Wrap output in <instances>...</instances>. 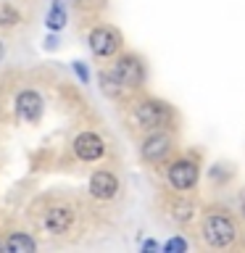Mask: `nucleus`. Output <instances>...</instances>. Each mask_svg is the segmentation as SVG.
<instances>
[{
  "label": "nucleus",
  "instance_id": "obj_1",
  "mask_svg": "<svg viewBox=\"0 0 245 253\" xmlns=\"http://www.w3.org/2000/svg\"><path fill=\"white\" fill-rule=\"evenodd\" d=\"M201 237L203 243L213 251H221V248H229L237 237V227H235V219L224 211H208L201 221Z\"/></svg>",
  "mask_w": 245,
  "mask_h": 253
},
{
  "label": "nucleus",
  "instance_id": "obj_17",
  "mask_svg": "<svg viewBox=\"0 0 245 253\" xmlns=\"http://www.w3.org/2000/svg\"><path fill=\"white\" fill-rule=\"evenodd\" d=\"M71 69L77 71L79 82H82V84H90V71H87V66H84V61H74V63H71Z\"/></svg>",
  "mask_w": 245,
  "mask_h": 253
},
{
  "label": "nucleus",
  "instance_id": "obj_15",
  "mask_svg": "<svg viewBox=\"0 0 245 253\" xmlns=\"http://www.w3.org/2000/svg\"><path fill=\"white\" fill-rule=\"evenodd\" d=\"M19 21H21V16L11 3H0V27H16Z\"/></svg>",
  "mask_w": 245,
  "mask_h": 253
},
{
  "label": "nucleus",
  "instance_id": "obj_14",
  "mask_svg": "<svg viewBox=\"0 0 245 253\" xmlns=\"http://www.w3.org/2000/svg\"><path fill=\"white\" fill-rule=\"evenodd\" d=\"M45 24H47V29H50V32H61L63 27H66V8H63L61 0H53Z\"/></svg>",
  "mask_w": 245,
  "mask_h": 253
},
{
  "label": "nucleus",
  "instance_id": "obj_19",
  "mask_svg": "<svg viewBox=\"0 0 245 253\" xmlns=\"http://www.w3.org/2000/svg\"><path fill=\"white\" fill-rule=\"evenodd\" d=\"M45 47H58V40H55L53 35H47V40H45Z\"/></svg>",
  "mask_w": 245,
  "mask_h": 253
},
{
  "label": "nucleus",
  "instance_id": "obj_3",
  "mask_svg": "<svg viewBox=\"0 0 245 253\" xmlns=\"http://www.w3.org/2000/svg\"><path fill=\"white\" fill-rule=\"evenodd\" d=\"M174 148H177V140H174V134L166 126L150 129V132H145V137L140 142V158L148 166H161L171 158Z\"/></svg>",
  "mask_w": 245,
  "mask_h": 253
},
{
  "label": "nucleus",
  "instance_id": "obj_13",
  "mask_svg": "<svg viewBox=\"0 0 245 253\" xmlns=\"http://www.w3.org/2000/svg\"><path fill=\"white\" fill-rule=\"evenodd\" d=\"M5 248L8 251H16V253H32L37 248L35 237H29L27 232H13L5 237Z\"/></svg>",
  "mask_w": 245,
  "mask_h": 253
},
{
  "label": "nucleus",
  "instance_id": "obj_6",
  "mask_svg": "<svg viewBox=\"0 0 245 253\" xmlns=\"http://www.w3.org/2000/svg\"><path fill=\"white\" fill-rule=\"evenodd\" d=\"M114 71H116L119 82L124 84V90H140V87L145 84V63H142V58L134 53L116 55Z\"/></svg>",
  "mask_w": 245,
  "mask_h": 253
},
{
  "label": "nucleus",
  "instance_id": "obj_2",
  "mask_svg": "<svg viewBox=\"0 0 245 253\" xmlns=\"http://www.w3.org/2000/svg\"><path fill=\"white\" fill-rule=\"evenodd\" d=\"M171 122V108L169 103L158 100V98H142L132 106V124L142 132L150 129H161Z\"/></svg>",
  "mask_w": 245,
  "mask_h": 253
},
{
  "label": "nucleus",
  "instance_id": "obj_8",
  "mask_svg": "<svg viewBox=\"0 0 245 253\" xmlns=\"http://www.w3.org/2000/svg\"><path fill=\"white\" fill-rule=\"evenodd\" d=\"M119 177L114 171H106V169H98L92 171L90 177V195L98 198V201H114L119 195Z\"/></svg>",
  "mask_w": 245,
  "mask_h": 253
},
{
  "label": "nucleus",
  "instance_id": "obj_18",
  "mask_svg": "<svg viewBox=\"0 0 245 253\" xmlns=\"http://www.w3.org/2000/svg\"><path fill=\"white\" fill-rule=\"evenodd\" d=\"M161 248H163V245L156 243V240H145V243H142V251H145V253H150V251H161Z\"/></svg>",
  "mask_w": 245,
  "mask_h": 253
},
{
  "label": "nucleus",
  "instance_id": "obj_4",
  "mask_svg": "<svg viewBox=\"0 0 245 253\" xmlns=\"http://www.w3.org/2000/svg\"><path fill=\"white\" fill-rule=\"evenodd\" d=\"M198 177H201V166L193 156H179L174 161L166 164V185H169L174 193H187L198 185Z\"/></svg>",
  "mask_w": 245,
  "mask_h": 253
},
{
  "label": "nucleus",
  "instance_id": "obj_20",
  "mask_svg": "<svg viewBox=\"0 0 245 253\" xmlns=\"http://www.w3.org/2000/svg\"><path fill=\"white\" fill-rule=\"evenodd\" d=\"M240 213H243V219H245V198H243V203H240Z\"/></svg>",
  "mask_w": 245,
  "mask_h": 253
},
{
  "label": "nucleus",
  "instance_id": "obj_11",
  "mask_svg": "<svg viewBox=\"0 0 245 253\" xmlns=\"http://www.w3.org/2000/svg\"><path fill=\"white\" fill-rule=\"evenodd\" d=\"M169 216L177 221V224H187L198 216V206L193 201H185V198H177L171 206H169Z\"/></svg>",
  "mask_w": 245,
  "mask_h": 253
},
{
  "label": "nucleus",
  "instance_id": "obj_7",
  "mask_svg": "<svg viewBox=\"0 0 245 253\" xmlns=\"http://www.w3.org/2000/svg\"><path fill=\"white\" fill-rule=\"evenodd\" d=\"M71 148H74V156L84 164L100 161L106 156V142H103V137L98 132H79L74 137V142H71Z\"/></svg>",
  "mask_w": 245,
  "mask_h": 253
},
{
  "label": "nucleus",
  "instance_id": "obj_21",
  "mask_svg": "<svg viewBox=\"0 0 245 253\" xmlns=\"http://www.w3.org/2000/svg\"><path fill=\"white\" fill-rule=\"evenodd\" d=\"M0 61H3V45H0Z\"/></svg>",
  "mask_w": 245,
  "mask_h": 253
},
{
  "label": "nucleus",
  "instance_id": "obj_5",
  "mask_svg": "<svg viewBox=\"0 0 245 253\" xmlns=\"http://www.w3.org/2000/svg\"><path fill=\"white\" fill-rule=\"evenodd\" d=\"M87 45H90V53L95 58H114V55H119V50H122L124 40H122V32L116 27L103 24V27H95L90 35H87Z\"/></svg>",
  "mask_w": 245,
  "mask_h": 253
},
{
  "label": "nucleus",
  "instance_id": "obj_12",
  "mask_svg": "<svg viewBox=\"0 0 245 253\" xmlns=\"http://www.w3.org/2000/svg\"><path fill=\"white\" fill-rule=\"evenodd\" d=\"M98 82H100V90H103V95H106V98H119V95L124 92V84L119 82L114 66H111V69H103L100 74H98Z\"/></svg>",
  "mask_w": 245,
  "mask_h": 253
},
{
  "label": "nucleus",
  "instance_id": "obj_16",
  "mask_svg": "<svg viewBox=\"0 0 245 253\" xmlns=\"http://www.w3.org/2000/svg\"><path fill=\"white\" fill-rule=\"evenodd\" d=\"M190 245H187V240L185 237H169V240L163 243V251L166 253H177V251H187Z\"/></svg>",
  "mask_w": 245,
  "mask_h": 253
},
{
  "label": "nucleus",
  "instance_id": "obj_9",
  "mask_svg": "<svg viewBox=\"0 0 245 253\" xmlns=\"http://www.w3.org/2000/svg\"><path fill=\"white\" fill-rule=\"evenodd\" d=\"M42 106H45V100L37 90H21L16 95V114L24 122H37L42 116Z\"/></svg>",
  "mask_w": 245,
  "mask_h": 253
},
{
  "label": "nucleus",
  "instance_id": "obj_22",
  "mask_svg": "<svg viewBox=\"0 0 245 253\" xmlns=\"http://www.w3.org/2000/svg\"><path fill=\"white\" fill-rule=\"evenodd\" d=\"M0 248H5V243H0Z\"/></svg>",
  "mask_w": 245,
  "mask_h": 253
},
{
  "label": "nucleus",
  "instance_id": "obj_10",
  "mask_svg": "<svg viewBox=\"0 0 245 253\" xmlns=\"http://www.w3.org/2000/svg\"><path fill=\"white\" fill-rule=\"evenodd\" d=\"M74 209L71 206H53L50 211L45 213V229L53 235H63L74 227Z\"/></svg>",
  "mask_w": 245,
  "mask_h": 253
}]
</instances>
